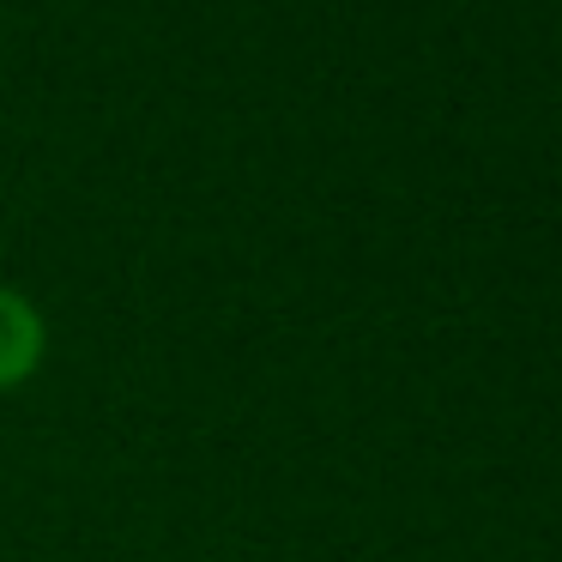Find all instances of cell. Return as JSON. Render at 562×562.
Wrapping results in <instances>:
<instances>
[{"label":"cell","mask_w":562,"mask_h":562,"mask_svg":"<svg viewBox=\"0 0 562 562\" xmlns=\"http://www.w3.org/2000/svg\"><path fill=\"white\" fill-rule=\"evenodd\" d=\"M37 363H43V315H37V303L19 296L13 284H0V393L19 387Z\"/></svg>","instance_id":"cell-1"}]
</instances>
